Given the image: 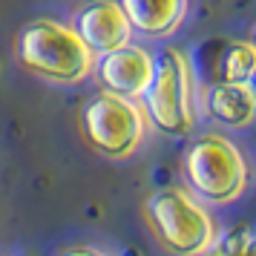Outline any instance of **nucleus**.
I'll return each instance as SVG.
<instances>
[{"label":"nucleus","mask_w":256,"mask_h":256,"mask_svg":"<svg viewBox=\"0 0 256 256\" xmlns=\"http://www.w3.org/2000/svg\"><path fill=\"white\" fill-rule=\"evenodd\" d=\"M144 222L170 256H202L216 239V219L184 187H158L144 202Z\"/></svg>","instance_id":"obj_1"},{"label":"nucleus","mask_w":256,"mask_h":256,"mask_svg":"<svg viewBox=\"0 0 256 256\" xmlns=\"http://www.w3.org/2000/svg\"><path fill=\"white\" fill-rule=\"evenodd\" d=\"M182 173L187 190L208 204H230L250 184L244 152L222 132H204L187 144Z\"/></svg>","instance_id":"obj_2"},{"label":"nucleus","mask_w":256,"mask_h":256,"mask_svg":"<svg viewBox=\"0 0 256 256\" xmlns=\"http://www.w3.org/2000/svg\"><path fill=\"white\" fill-rule=\"evenodd\" d=\"M14 49L26 70L52 84H81L95 66V52L78 38V32L49 18L26 24Z\"/></svg>","instance_id":"obj_3"},{"label":"nucleus","mask_w":256,"mask_h":256,"mask_svg":"<svg viewBox=\"0 0 256 256\" xmlns=\"http://www.w3.org/2000/svg\"><path fill=\"white\" fill-rule=\"evenodd\" d=\"M141 98H144V116L158 132L173 138H184L193 132L196 127L193 70L178 49H164L156 58L152 81Z\"/></svg>","instance_id":"obj_4"},{"label":"nucleus","mask_w":256,"mask_h":256,"mask_svg":"<svg viewBox=\"0 0 256 256\" xmlns=\"http://www.w3.org/2000/svg\"><path fill=\"white\" fill-rule=\"evenodd\" d=\"M81 136L98 156L121 162L141 147L147 136V116L132 98L104 90L84 104Z\"/></svg>","instance_id":"obj_5"},{"label":"nucleus","mask_w":256,"mask_h":256,"mask_svg":"<svg viewBox=\"0 0 256 256\" xmlns=\"http://www.w3.org/2000/svg\"><path fill=\"white\" fill-rule=\"evenodd\" d=\"M95 78L106 92L124 95V98H141L147 92L156 70V58L141 46H118L95 58Z\"/></svg>","instance_id":"obj_6"},{"label":"nucleus","mask_w":256,"mask_h":256,"mask_svg":"<svg viewBox=\"0 0 256 256\" xmlns=\"http://www.w3.org/2000/svg\"><path fill=\"white\" fill-rule=\"evenodd\" d=\"M72 29L78 32L86 46L95 55L112 52L118 46H127L132 38V26H130L124 9L118 6V0H95L86 3L81 12L75 14Z\"/></svg>","instance_id":"obj_7"},{"label":"nucleus","mask_w":256,"mask_h":256,"mask_svg":"<svg viewBox=\"0 0 256 256\" xmlns=\"http://www.w3.org/2000/svg\"><path fill=\"white\" fill-rule=\"evenodd\" d=\"M130 26L147 38H167L182 26L187 0H118Z\"/></svg>","instance_id":"obj_8"},{"label":"nucleus","mask_w":256,"mask_h":256,"mask_svg":"<svg viewBox=\"0 0 256 256\" xmlns=\"http://www.w3.org/2000/svg\"><path fill=\"white\" fill-rule=\"evenodd\" d=\"M208 112L213 121H219L224 127L244 130L250 127L256 116V98L250 84H233V81H219L208 90Z\"/></svg>","instance_id":"obj_9"},{"label":"nucleus","mask_w":256,"mask_h":256,"mask_svg":"<svg viewBox=\"0 0 256 256\" xmlns=\"http://www.w3.org/2000/svg\"><path fill=\"white\" fill-rule=\"evenodd\" d=\"M254 66H256L254 46H250L248 40H236V44H230L228 52H224V60H222V81L250 84Z\"/></svg>","instance_id":"obj_10"},{"label":"nucleus","mask_w":256,"mask_h":256,"mask_svg":"<svg viewBox=\"0 0 256 256\" xmlns=\"http://www.w3.org/2000/svg\"><path fill=\"white\" fill-rule=\"evenodd\" d=\"M202 256H254V230L250 224H236L224 233H216V239Z\"/></svg>","instance_id":"obj_11"},{"label":"nucleus","mask_w":256,"mask_h":256,"mask_svg":"<svg viewBox=\"0 0 256 256\" xmlns=\"http://www.w3.org/2000/svg\"><path fill=\"white\" fill-rule=\"evenodd\" d=\"M60 256H106V254H104V250H98V248H90V244H78V248L64 250Z\"/></svg>","instance_id":"obj_12"}]
</instances>
